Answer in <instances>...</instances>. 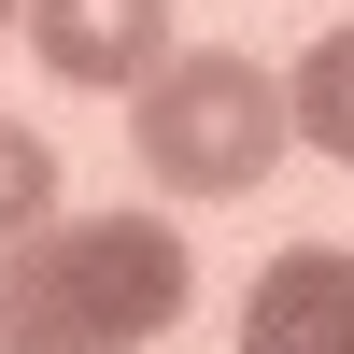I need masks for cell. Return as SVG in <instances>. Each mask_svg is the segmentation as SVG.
I'll return each mask as SVG.
<instances>
[{
	"label": "cell",
	"mask_w": 354,
	"mask_h": 354,
	"mask_svg": "<svg viewBox=\"0 0 354 354\" xmlns=\"http://www.w3.org/2000/svg\"><path fill=\"white\" fill-rule=\"evenodd\" d=\"M241 354H354V255L340 241H283L241 298Z\"/></svg>",
	"instance_id": "cell-4"
},
{
	"label": "cell",
	"mask_w": 354,
	"mask_h": 354,
	"mask_svg": "<svg viewBox=\"0 0 354 354\" xmlns=\"http://www.w3.org/2000/svg\"><path fill=\"white\" fill-rule=\"evenodd\" d=\"M28 57L71 85H113V100H142V85L170 71V0H28Z\"/></svg>",
	"instance_id": "cell-3"
},
{
	"label": "cell",
	"mask_w": 354,
	"mask_h": 354,
	"mask_svg": "<svg viewBox=\"0 0 354 354\" xmlns=\"http://www.w3.org/2000/svg\"><path fill=\"white\" fill-rule=\"evenodd\" d=\"M15 15H28V0H0V28H15Z\"/></svg>",
	"instance_id": "cell-7"
},
{
	"label": "cell",
	"mask_w": 354,
	"mask_h": 354,
	"mask_svg": "<svg viewBox=\"0 0 354 354\" xmlns=\"http://www.w3.org/2000/svg\"><path fill=\"white\" fill-rule=\"evenodd\" d=\"M0 354H15V340H0Z\"/></svg>",
	"instance_id": "cell-8"
},
{
	"label": "cell",
	"mask_w": 354,
	"mask_h": 354,
	"mask_svg": "<svg viewBox=\"0 0 354 354\" xmlns=\"http://www.w3.org/2000/svg\"><path fill=\"white\" fill-rule=\"evenodd\" d=\"M128 142H142V170L170 198H241V185H270V156L298 142V113H283V71H255L241 43H185L128 100Z\"/></svg>",
	"instance_id": "cell-2"
},
{
	"label": "cell",
	"mask_w": 354,
	"mask_h": 354,
	"mask_svg": "<svg viewBox=\"0 0 354 354\" xmlns=\"http://www.w3.org/2000/svg\"><path fill=\"white\" fill-rule=\"evenodd\" d=\"M43 213H57V142L0 113V241H28V227H43Z\"/></svg>",
	"instance_id": "cell-6"
},
{
	"label": "cell",
	"mask_w": 354,
	"mask_h": 354,
	"mask_svg": "<svg viewBox=\"0 0 354 354\" xmlns=\"http://www.w3.org/2000/svg\"><path fill=\"white\" fill-rule=\"evenodd\" d=\"M198 298V255L170 213H43L0 241V340L15 354H142Z\"/></svg>",
	"instance_id": "cell-1"
},
{
	"label": "cell",
	"mask_w": 354,
	"mask_h": 354,
	"mask_svg": "<svg viewBox=\"0 0 354 354\" xmlns=\"http://www.w3.org/2000/svg\"><path fill=\"white\" fill-rule=\"evenodd\" d=\"M283 113H298L312 156H340V170H354V28H326V43L283 71Z\"/></svg>",
	"instance_id": "cell-5"
}]
</instances>
